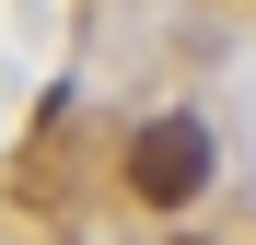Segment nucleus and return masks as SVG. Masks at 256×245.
Returning <instances> with one entry per match:
<instances>
[{
  "mask_svg": "<svg viewBox=\"0 0 256 245\" xmlns=\"http://www.w3.org/2000/svg\"><path fill=\"white\" fill-rule=\"evenodd\" d=\"M198 187H210V129L198 117H140V129H128V198L186 210Z\"/></svg>",
  "mask_w": 256,
  "mask_h": 245,
  "instance_id": "obj_1",
  "label": "nucleus"
}]
</instances>
